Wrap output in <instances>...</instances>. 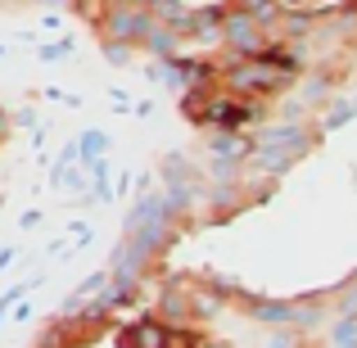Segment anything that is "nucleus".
I'll list each match as a JSON object with an SVG mask.
<instances>
[]
</instances>
